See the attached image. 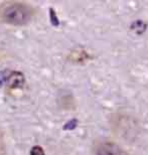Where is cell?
<instances>
[{
  "label": "cell",
  "instance_id": "7a4b0ae2",
  "mask_svg": "<svg viewBox=\"0 0 148 155\" xmlns=\"http://www.w3.org/2000/svg\"><path fill=\"white\" fill-rule=\"evenodd\" d=\"M96 155H127L118 144L112 141L99 142L95 148Z\"/></svg>",
  "mask_w": 148,
  "mask_h": 155
},
{
  "label": "cell",
  "instance_id": "6da1fadb",
  "mask_svg": "<svg viewBox=\"0 0 148 155\" xmlns=\"http://www.w3.org/2000/svg\"><path fill=\"white\" fill-rule=\"evenodd\" d=\"M33 16V8L23 2L8 1L0 5V19L14 25H23Z\"/></svg>",
  "mask_w": 148,
  "mask_h": 155
}]
</instances>
